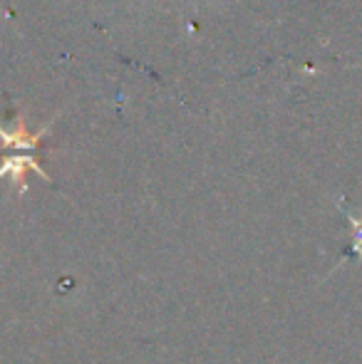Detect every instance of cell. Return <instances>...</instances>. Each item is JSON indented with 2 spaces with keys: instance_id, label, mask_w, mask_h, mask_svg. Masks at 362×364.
I'll return each instance as SVG.
<instances>
[{
  "instance_id": "1",
  "label": "cell",
  "mask_w": 362,
  "mask_h": 364,
  "mask_svg": "<svg viewBox=\"0 0 362 364\" xmlns=\"http://www.w3.org/2000/svg\"><path fill=\"white\" fill-rule=\"evenodd\" d=\"M35 171L38 176H43L45 181H50V176L45 173V168L40 166L38 156L35 154H8L0 164V178H10L18 188L20 196L28 193V181H25V173Z\"/></svg>"
},
{
  "instance_id": "2",
  "label": "cell",
  "mask_w": 362,
  "mask_h": 364,
  "mask_svg": "<svg viewBox=\"0 0 362 364\" xmlns=\"http://www.w3.org/2000/svg\"><path fill=\"white\" fill-rule=\"evenodd\" d=\"M50 127H53V122H48V124H45L40 132H28V127H25V114H18V119H15V127L10 132L0 127V146H3V149H13V151L33 154L35 149L40 146V141L48 136Z\"/></svg>"
}]
</instances>
